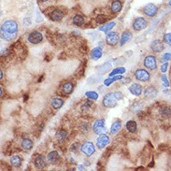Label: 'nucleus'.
Listing matches in <instances>:
<instances>
[{
  "mask_svg": "<svg viewBox=\"0 0 171 171\" xmlns=\"http://www.w3.org/2000/svg\"><path fill=\"white\" fill-rule=\"evenodd\" d=\"M124 98V95L121 92H114V93H107L102 101V104L105 108L107 109H111L114 108L118 101L121 100Z\"/></svg>",
  "mask_w": 171,
  "mask_h": 171,
  "instance_id": "f257e3e1",
  "label": "nucleus"
},
{
  "mask_svg": "<svg viewBox=\"0 0 171 171\" xmlns=\"http://www.w3.org/2000/svg\"><path fill=\"white\" fill-rule=\"evenodd\" d=\"M18 23L13 20H8L1 26V33L6 34H17Z\"/></svg>",
  "mask_w": 171,
  "mask_h": 171,
  "instance_id": "f03ea898",
  "label": "nucleus"
},
{
  "mask_svg": "<svg viewBox=\"0 0 171 171\" xmlns=\"http://www.w3.org/2000/svg\"><path fill=\"white\" fill-rule=\"evenodd\" d=\"M93 131L94 134L98 135V136H100L102 134H105L106 131H107L105 120L104 119L96 120L93 125Z\"/></svg>",
  "mask_w": 171,
  "mask_h": 171,
  "instance_id": "7ed1b4c3",
  "label": "nucleus"
},
{
  "mask_svg": "<svg viewBox=\"0 0 171 171\" xmlns=\"http://www.w3.org/2000/svg\"><path fill=\"white\" fill-rule=\"evenodd\" d=\"M81 152L87 157L92 156L95 152V147L93 142L87 141L81 146Z\"/></svg>",
  "mask_w": 171,
  "mask_h": 171,
  "instance_id": "20e7f679",
  "label": "nucleus"
},
{
  "mask_svg": "<svg viewBox=\"0 0 171 171\" xmlns=\"http://www.w3.org/2000/svg\"><path fill=\"white\" fill-rule=\"evenodd\" d=\"M135 78L137 81H139V82H148L151 79V75H150V73L147 70H145V69H137L135 72Z\"/></svg>",
  "mask_w": 171,
  "mask_h": 171,
  "instance_id": "39448f33",
  "label": "nucleus"
},
{
  "mask_svg": "<svg viewBox=\"0 0 171 171\" xmlns=\"http://www.w3.org/2000/svg\"><path fill=\"white\" fill-rule=\"evenodd\" d=\"M148 26V22L147 21H146L144 18L142 17H138L137 18L134 22H133V24H132V26H133V29L135 31H141L143 29H145L146 27H147Z\"/></svg>",
  "mask_w": 171,
  "mask_h": 171,
  "instance_id": "423d86ee",
  "label": "nucleus"
},
{
  "mask_svg": "<svg viewBox=\"0 0 171 171\" xmlns=\"http://www.w3.org/2000/svg\"><path fill=\"white\" fill-rule=\"evenodd\" d=\"M144 66L146 68H148L150 70H154L156 69L157 67V62H156V59L154 56L153 55H148L146 56L145 59H144Z\"/></svg>",
  "mask_w": 171,
  "mask_h": 171,
  "instance_id": "0eeeda50",
  "label": "nucleus"
},
{
  "mask_svg": "<svg viewBox=\"0 0 171 171\" xmlns=\"http://www.w3.org/2000/svg\"><path fill=\"white\" fill-rule=\"evenodd\" d=\"M27 40L32 44H38L43 40V36L38 31H33L28 35Z\"/></svg>",
  "mask_w": 171,
  "mask_h": 171,
  "instance_id": "6e6552de",
  "label": "nucleus"
},
{
  "mask_svg": "<svg viewBox=\"0 0 171 171\" xmlns=\"http://www.w3.org/2000/svg\"><path fill=\"white\" fill-rule=\"evenodd\" d=\"M119 41H120V37L117 32H109L107 34L106 42L109 46H115L119 43Z\"/></svg>",
  "mask_w": 171,
  "mask_h": 171,
  "instance_id": "1a4fd4ad",
  "label": "nucleus"
},
{
  "mask_svg": "<svg viewBox=\"0 0 171 171\" xmlns=\"http://www.w3.org/2000/svg\"><path fill=\"white\" fill-rule=\"evenodd\" d=\"M143 12L149 17H154L158 12V8L154 4L149 3L143 8Z\"/></svg>",
  "mask_w": 171,
  "mask_h": 171,
  "instance_id": "9d476101",
  "label": "nucleus"
},
{
  "mask_svg": "<svg viewBox=\"0 0 171 171\" xmlns=\"http://www.w3.org/2000/svg\"><path fill=\"white\" fill-rule=\"evenodd\" d=\"M110 142V138L108 135L102 134L99 136V137L96 140V146L99 149H104L106 146H108Z\"/></svg>",
  "mask_w": 171,
  "mask_h": 171,
  "instance_id": "9b49d317",
  "label": "nucleus"
},
{
  "mask_svg": "<svg viewBox=\"0 0 171 171\" xmlns=\"http://www.w3.org/2000/svg\"><path fill=\"white\" fill-rule=\"evenodd\" d=\"M47 160L44 156L42 155H38L35 160H34V164L35 166L38 169H44L47 166Z\"/></svg>",
  "mask_w": 171,
  "mask_h": 171,
  "instance_id": "f8f14e48",
  "label": "nucleus"
},
{
  "mask_svg": "<svg viewBox=\"0 0 171 171\" xmlns=\"http://www.w3.org/2000/svg\"><path fill=\"white\" fill-rule=\"evenodd\" d=\"M49 16H50V18H51L52 21L59 22V21H61V20L64 18L65 14H64V12H63L62 10H54L53 11H51L50 14H49Z\"/></svg>",
  "mask_w": 171,
  "mask_h": 171,
  "instance_id": "ddd939ff",
  "label": "nucleus"
},
{
  "mask_svg": "<svg viewBox=\"0 0 171 171\" xmlns=\"http://www.w3.org/2000/svg\"><path fill=\"white\" fill-rule=\"evenodd\" d=\"M67 137H68V133L66 131V130H58L57 132H56V134H55V138H56V140L59 142V143H61V144H63V143H65L66 140H67Z\"/></svg>",
  "mask_w": 171,
  "mask_h": 171,
  "instance_id": "4468645a",
  "label": "nucleus"
},
{
  "mask_svg": "<svg viewBox=\"0 0 171 171\" xmlns=\"http://www.w3.org/2000/svg\"><path fill=\"white\" fill-rule=\"evenodd\" d=\"M157 93H158L157 90L153 86H149L148 88H146L145 91H144V96L148 99L154 98V97L157 95Z\"/></svg>",
  "mask_w": 171,
  "mask_h": 171,
  "instance_id": "2eb2a0df",
  "label": "nucleus"
},
{
  "mask_svg": "<svg viewBox=\"0 0 171 171\" xmlns=\"http://www.w3.org/2000/svg\"><path fill=\"white\" fill-rule=\"evenodd\" d=\"M47 159H48V162L50 163V164L55 165V164H57V163L59 162V160H60V155H59V153H58L56 151H53V152H51L50 153L48 154Z\"/></svg>",
  "mask_w": 171,
  "mask_h": 171,
  "instance_id": "dca6fc26",
  "label": "nucleus"
},
{
  "mask_svg": "<svg viewBox=\"0 0 171 171\" xmlns=\"http://www.w3.org/2000/svg\"><path fill=\"white\" fill-rule=\"evenodd\" d=\"M151 48H152V50H153L154 53H161V52L164 50V49H165V45H164V43H163L161 40L156 39V40H154V41L152 43Z\"/></svg>",
  "mask_w": 171,
  "mask_h": 171,
  "instance_id": "f3484780",
  "label": "nucleus"
},
{
  "mask_svg": "<svg viewBox=\"0 0 171 171\" xmlns=\"http://www.w3.org/2000/svg\"><path fill=\"white\" fill-rule=\"evenodd\" d=\"M102 54H103L102 48L96 47V48H93L92 50V52H91V58L93 61H97V60L102 57Z\"/></svg>",
  "mask_w": 171,
  "mask_h": 171,
  "instance_id": "a211bd4d",
  "label": "nucleus"
},
{
  "mask_svg": "<svg viewBox=\"0 0 171 171\" xmlns=\"http://www.w3.org/2000/svg\"><path fill=\"white\" fill-rule=\"evenodd\" d=\"M129 91L132 94L136 96H139L142 93V86L138 83H132L129 86Z\"/></svg>",
  "mask_w": 171,
  "mask_h": 171,
  "instance_id": "6ab92c4d",
  "label": "nucleus"
},
{
  "mask_svg": "<svg viewBox=\"0 0 171 171\" xmlns=\"http://www.w3.org/2000/svg\"><path fill=\"white\" fill-rule=\"evenodd\" d=\"M34 146V142L30 138H23L21 142V147L24 151H30Z\"/></svg>",
  "mask_w": 171,
  "mask_h": 171,
  "instance_id": "aec40b11",
  "label": "nucleus"
},
{
  "mask_svg": "<svg viewBox=\"0 0 171 171\" xmlns=\"http://www.w3.org/2000/svg\"><path fill=\"white\" fill-rule=\"evenodd\" d=\"M159 114L163 119H167L171 116V109L169 107L164 106L162 108H160L159 109Z\"/></svg>",
  "mask_w": 171,
  "mask_h": 171,
  "instance_id": "412c9836",
  "label": "nucleus"
},
{
  "mask_svg": "<svg viewBox=\"0 0 171 171\" xmlns=\"http://www.w3.org/2000/svg\"><path fill=\"white\" fill-rule=\"evenodd\" d=\"M73 90H74V84L72 82H66L63 86H62V93H65V94H70Z\"/></svg>",
  "mask_w": 171,
  "mask_h": 171,
  "instance_id": "4be33fe9",
  "label": "nucleus"
},
{
  "mask_svg": "<svg viewBox=\"0 0 171 171\" xmlns=\"http://www.w3.org/2000/svg\"><path fill=\"white\" fill-rule=\"evenodd\" d=\"M111 11L113 13H119L121 10V8H123V4L120 1V0H114V1L111 3Z\"/></svg>",
  "mask_w": 171,
  "mask_h": 171,
  "instance_id": "5701e85b",
  "label": "nucleus"
},
{
  "mask_svg": "<svg viewBox=\"0 0 171 171\" xmlns=\"http://www.w3.org/2000/svg\"><path fill=\"white\" fill-rule=\"evenodd\" d=\"M63 105H64V101H63V99L59 98V97H55V98L52 99V101H51V106L54 109H61L63 107Z\"/></svg>",
  "mask_w": 171,
  "mask_h": 171,
  "instance_id": "b1692460",
  "label": "nucleus"
},
{
  "mask_svg": "<svg viewBox=\"0 0 171 171\" xmlns=\"http://www.w3.org/2000/svg\"><path fill=\"white\" fill-rule=\"evenodd\" d=\"M84 22L85 21H84L83 16H82L80 14L75 15L74 17H73V19H72V23L74 24V26H83Z\"/></svg>",
  "mask_w": 171,
  "mask_h": 171,
  "instance_id": "393cba45",
  "label": "nucleus"
},
{
  "mask_svg": "<svg viewBox=\"0 0 171 171\" xmlns=\"http://www.w3.org/2000/svg\"><path fill=\"white\" fill-rule=\"evenodd\" d=\"M133 35L131 32H125L123 35H121V40H120V45L121 46H124L125 45L128 41H130V39L132 38Z\"/></svg>",
  "mask_w": 171,
  "mask_h": 171,
  "instance_id": "a878e982",
  "label": "nucleus"
},
{
  "mask_svg": "<svg viewBox=\"0 0 171 171\" xmlns=\"http://www.w3.org/2000/svg\"><path fill=\"white\" fill-rule=\"evenodd\" d=\"M10 165L14 167H20L22 165V159L19 156V155H15V156H12L10 160Z\"/></svg>",
  "mask_w": 171,
  "mask_h": 171,
  "instance_id": "bb28decb",
  "label": "nucleus"
},
{
  "mask_svg": "<svg viewBox=\"0 0 171 171\" xmlns=\"http://www.w3.org/2000/svg\"><path fill=\"white\" fill-rule=\"evenodd\" d=\"M121 123L120 121H114V123L112 124V125H111V127H110V134L111 135H115V134H117L120 130H121Z\"/></svg>",
  "mask_w": 171,
  "mask_h": 171,
  "instance_id": "cd10ccee",
  "label": "nucleus"
},
{
  "mask_svg": "<svg viewBox=\"0 0 171 171\" xmlns=\"http://www.w3.org/2000/svg\"><path fill=\"white\" fill-rule=\"evenodd\" d=\"M126 129L130 133H136L137 130V125L135 121H128L126 123Z\"/></svg>",
  "mask_w": 171,
  "mask_h": 171,
  "instance_id": "c85d7f7f",
  "label": "nucleus"
},
{
  "mask_svg": "<svg viewBox=\"0 0 171 171\" xmlns=\"http://www.w3.org/2000/svg\"><path fill=\"white\" fill-rule=\"evenodd\" d=\"M121 79H124V77L121 76V75H115V76H113V77H110V78H109V79H106L105 81H104V84H105V86H109L111 83H113L114 82H116V81H120V80H121Z\"/></svg>",
  "mask_w": 171,
  "mask_h": 171,
  "instance_id": "c756f323",
  "label": "nucleus"
},
{
  "mask_svg": "<svg viewBox=\"0 0 171 171\" xmlns=\"http://www.w3.org/2000/svg\"><path fill=\"white\" fill-rule=\"evenodd\" d=\"M116 26V23L114 22H108V23H106V24H104L103 26H100V28H99V30L100 31H102V32H105V33H108V32H109L114 26Z\"/></svg>",
  "mask_w": 171,
  "mask_h": 171,
  "instance_id": "7c9ffc66",
  "label": "nucleus"
},
{
  "mask_svg": "<svg viewBox=\"0 0 171 171\" xmlns=\"http://www.w3.org/2000/svg\"><path fill=\"white\" fill-rule=\"evenodd\" d=\"M1 38L6 41H12L17 38V34H6L1 33Z\"/></svg>",
  "mask_w": 171,
  "mask_h": 171,
  "instance_id": "2f4dec72",
  "label": "nucleus"
},
{
  "mask_svg": "<svg viewBox=\"0 0 171 171\" xmlns=\"http://www.w3.org/2000/svg\"><path fill=\"white\" fill-rule=\"evenodd\" d=\"M85 94L89 99H91L93 101H95V100L98 99V93H97L96 92H94V91H88V92H86Z\"/></svg>",
  "mask_w": 171,
  "mask_h": 171,
  "instance_id": "473e14b6",
  "label": "nucleus"
},
{
  "mask_svg": "<svg viewBox=\"0 0 171 171\" xmlns=\"http://www.w3.org/2000/svg\"><path fill=\"white\" fill-rule=\"evenodd\" d=\"M125 72V67H117L115 68L113 71H111L109 73V77H113L117 74H124V73Z\"/></svg>",
  "mask_w": 171,
  "mask_h": 171,
  "instance_id": "72a5a7b5",
  "label": "nucleus"
},
{
  "mask_svg": "<svg viewBox=\"0 0 171 171\" xmlns=\"http://www.w3.org/2000/svg\"><path fill=\"white\" fill-rule=\"evenodd\" d=\"M110 68H111V65L107 63V64H105V65H103V66H101L99 67V73H100V74H105V73L108 70H109Z\"/></svg>",
  "mask_w": 171,
  "mask_h": 171,
  "instance_id": "f704fd0d",
  "label": "nucleus"
},
{
  "mask_svg": "<svg viewBox=\"0 0 171 171\" xmlns=\"http://www.w3.org/2000/svg\"><path fill=\"white\" fill-rule=\"evenodd\" d=\"M107 19H108V17H107L106 15H104V14H100L98 17L96 18V22H99V23H104V22H107Z\"/></svg>",
  "mask_w": 171,
  "mask_h": 171,
  "instance_id": "c9c22d12",
  "label": "nucleus"
},
{
  "mask_svg": "<svg viewBox=\"0 0 171 171\" xmlns=\"http://www.w3.org/2000/svg\"><path fill=\"white\" fill-rule=\"evenodd\" d=\"M164 40L165 43H167L169 46H171V33H167L164 36Z\"/></svg>",
  "mask_w": 171,
  "mask_h": 171,
  "instance_id": "e433bc0d",
  "label": "nucleus"
},
{
  "mask_svg": "<svg viewBox=\"0 0 171 171\" xmlns=\"http://www.w3.org/2000/svg\"><path fill=\"white\" fill-rule=\"evenodd\" d=\"M79 143H75V144H73L71 147H70V151L72 152V153H78L79 152Z\"/></svg>",
  "mask_w": 171,
  "mask_h": 171,
  "instance_id": "4c0bfd02",
  "label": "nucleus"
},
{
  "mask_svg": "<svg viewBox=\"0 0 171 171\" xmlns=\"http://www.w3.org/2000/svg\"><path fill=\"white\" fill-rule=\"evenodd\" d=\"M169 60H171V54L166 53V54H165L162 56V61H164V62H168Z\"/></svg>",
  "mask_w": 171,
  "mask_h": 171,
  "instance_id": "58836bf2",
  "label": "nucleus"
},
{
  "mask_svg": "<svg viewBox=\"0 0 171 171\" xmlns=\"http://www.w3.org/2000/svg\"><path fill=\"white\" fill-rule=\"evenodd\" d=\"M167 67H168V63H167V62H165V64H163V65L161 66V71H162L163 73L166 72Z\"/></svg>",
  "mask_w": 171,
  "mask_h": 171,
  "instance_id": "ea45409f",
  "label": "nucleus"
},
{
  "mask_svg": "<svg viewBox=\"0 0 171 171\" xmlns=\"http://www.w3.org/2000/svg\"><path fill=\"white\" fill-rule=\"evenodd\" d=\"M125 58H123V57H121V58H119V59H116V60H115V65L119 66V65H121V64L125 63Z\"/></svg>",
  "mask_w": 171,
  "mask_h": 171,
  "instance_id": "a19ab883",
  "label": "nucleus"
},
{
  "mask_svg": "<svg viewBox=\"0 0 171 171\" xmlns=\"http://www.w3.org/2000/svg\"><path fill=\"white\" fill-rule=\"evenodd\" d=\"M162 81L164 82V86L165 87H168L169 86V82H168V81H167V79H166V77L165 75L162 76Z\"/></svg>",
  "mask_w": 171,
  "mask_h": 171,
  "instance_id": "79ce46f5",
  "label": "nucleus"
},
{
  "mask_svg": "<svg viewBox=\"0 0 171 171\" xmlns=\"http://www.w3.org/2000/svg\"><path fill=\"white\" fill-rule=\"evenodd\" d=\"M78 167H79V169H80V170H84V169H85V168H84L82 165H79Z\"/></svg>",
  "mask_w": 171,
  "mask_h": 171,
  "instance_id": "37998d69",
  "label": "nucleus"
},
{
  "mask_svg": "<svg viewBox=\"0 0 171 171\" xmlns=\"http://www.w3.org/2000/svg\"><path fill=\"white\" fill-rule=\"evenodd\" d=\"M41 2H46V1H48V0H40Z\"/></svg>",
  "mask_w": 171,
  "mask_h": 171,
  "instance_id": "c03bdc74",
  "label": "nucleus"
},
{
  "mask_svg": "<svg viewBox=\"0 0 171 171\" xmlns=\"http://www.w3.org/2000/svg\"><path fill=\"white\" fill-rule=\"evenodd\" d=\"M169 5L171 6V0H170V1H169Z\"/></svg>",
  "mask_w": 171,
  "mask_h": 171,
  "instance_id": "a18cd8bd",
  "label": "nucleus"
}]
</instances>
